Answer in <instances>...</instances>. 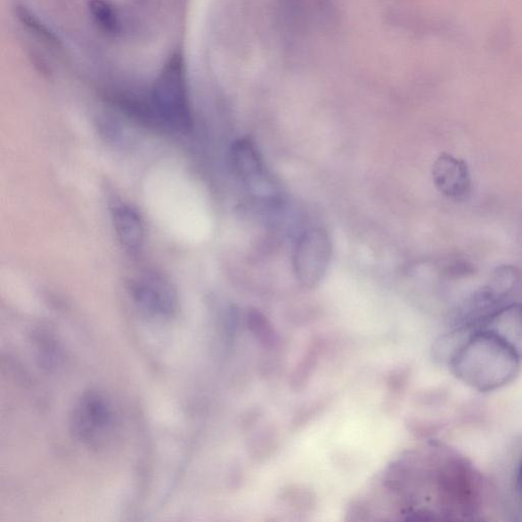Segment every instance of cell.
I'll use <instances>...</instances> for the list:
<instances>
[{
	"mask_svg": "<svg viewBox=\"0 0 522 522\" xmlns=\"http://www.w3.org/2000/svg\"><path fill=\"white\" fill-rule=\"evenodd\" d=\"M130 297L147 318L169 321L179 310V295L174 284L163 274L145 272L129 282Z\"/></svg>",
	"mask_w": 522,
	"mask_h": 522,
	"instance_id": "obj_4",
	"label": "cell"
},
{
	"mask_svg": "<svg viewBox=\"0 0 522 522\" xmlns=\"http://www.w3.org/2000/svg\"><path fill=\"white\" fill-rule=\"evenodd\" d=\"M433 180L439 191L452 199L465 198L472 190L466 163L447 153L440 155L435 162Z\"/></svg>",
	"mask_w": 522,
	"mask_h": 522,
	"instance_id": "obj_6",
	"label": "cell"
},
{
	"mask_svg": "<svg viewBox=\"0 0 522 522\" xmlns=\"http://www.w3.org/2000/svg\"><path fill=\"white\" fill-rule=\"evenodd\" d=\"M229 161L234 175L246 184H253L265 176L263 158L250 137L239 138L233 142Z\"/></svg>",
	"mask_w": 522,
	"mask_h": 522,
	"instance_id": "obj_7",
	"label": "cell"
},
{
	"mask_svg": "<svg viewBox=\"0 0 522 522\" xmlns=\"http://www.w3.org/2000/svg\"><path fill=\"white\" fill-rule=\"evenodd\" d=\"M509 343L522 358V305L512 304L496 312L486 328Z\"/></svg>",
	"mask_w": 522,
	"mask_h": 522,
	"instance_id": "obj_9",
	"label": "cell"
},
{
	"mask_svg": "<svg viewBox=\"0 0 522 522\" xmlns=\"http://www.w3.org/2000/svg\"><path fill=\"white\" fill-rule=\"evenodd\" d=\"M112 220L116 234L123 246L138 252L145 242V224L136 210L129 204L117 203L112 207Z\"/></svg>",
	"mask_w": 522,
	"mask_h": 522,
	"instance_id": "obj_8",
	"label": "cell"
},
{
	"mask_svg": "<svg viewBox=\"0 0 522 522\" xmlns=\"http://www.w3.org/2000/svg\"><path fill=\"white\" fill-rule=\"evenodd\" d=\"M70 428L84 447L95 451L109 448L120 428L119 412L111 396L98 389L84 392L72 409Z\"/></svg>",
	"mask_w": 522,
	"mask_h": 522,
	"instance_id": "obj_2",
	"label": "cell"
},
{
	"mask_svg": "<svg viewBox=\"0 0 522 522\" xmlns=\"http://www.w3.org/2000/svg\"><path fill=\"white\" fill-rule=\"evenodd\" d=\"M516 489H517V492H518L520 498H522V460H521V463H520V466L518 469V474H517V479H516Z\"/></svg>",
	"mask_w": 522,
	"mask_h": 522,
	"instance_id": "obj_13",
	"label": "cell"
},
{
	"mask_svg": "<svg viewBox=\"0 0 522 522\" xmlns=\"http://www.w3.org/2000/svg\"><path fill=\"white\" fill-rule=\"evenodd\" d=\"M97 8L100 12L97 13V18H99L100 23H102L104 26H108L110 29L111 27H114L116 24L115 17L113 15L112 10L108 7V5L103 3H96Z\"/></svg>",
	"mask_w": 522,
	"mask_h": 522,
	"instance_id": "obj_12",
	"label": "cell"
},
{
	"mask_svg": "<svg viewBox=\"0 0 522 522\" xmlns=\"http://www.w3.org/2000/svg\"><path fill=\"white\" fill-rule=\"evenodd\" d=\"M247 326L256 340L267 349H274L279 343L275 328L264 315L257 309H250L247 313Z\"/></svg>",
	"mask_w": 522,
	"mask_h": 522,
	"instance_id": "obj_10",
	"label": "cell"
},
{
	"mask_svg": "<svg viewBox=\"0 0 522 522\" xmlns=\"http://www.w3.org/2000/svg\"><path fill=\"white\" fill-rule=\"evenodd\" d=\"M319 350V344H313L306 352L304 358L299 362L292 379L293 388L299 390L308 382V379L313 372V368L317 365Z\"/></svg>",
	"mask_w": 522,
	"mask_h": 522,
	"instance_id": "obj_11",
	"label": "cell"
},
{
	"mask_svg": "<svg viewBox=\"0 0 522 522\" xmlns=\"http://www.w3.org/2000/svg\"><path fill=\"white\" fill-rule=\"evenodd\" d=\"M332 255V242L325 229H311L297 240L294 269L299 282L315 288L324 278Z\"/></svg>",
	"mask_w": 522,
	"mask_h": 522,
	"instance_id": "obj_5",
	"label": "cell"
},
{
	"mask_svg": "<svg viewBox=\"0 0 522 522\" xmlns=\"http://www.w3.org/2000/svg\"><path fill=\"white\" fill-rule=\"evenodd\" d=\"M520 360L509 343L494 332L483 329L456 351L452 367L465 384L487 392L510 383L519 372Z\"/></svg>",
	"mask_w": 522,
	"mask_h": 522,
	"instance_id": "obj_1",
	"label": "cell"
},
{
	"mask_svg": "<svg viewBox=\"0 0 522 522\" xmlns=\"http://www.w3.org/2000/svg\"><path fill=\"white\" fill-rule=\"evenodd\" d=\"M150 102L153 115L166 127L180 133L190 132L193 121L184 66L179 57L171 60L154 84Z\"/></svg>",
	"mask_w": 522,
	"mask_h": 522,
	"instance_id": "obj_3",
	"label": "cell"
}]
</instances>
